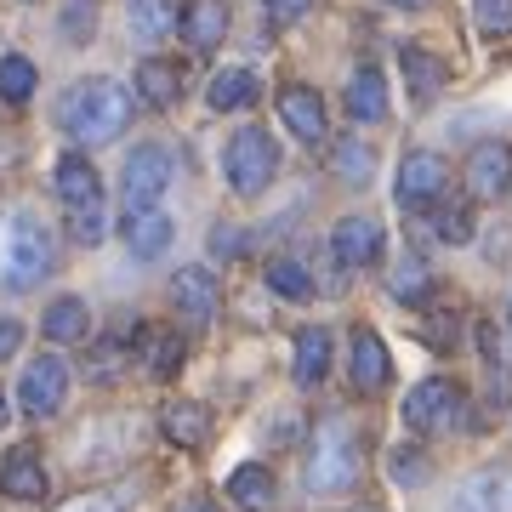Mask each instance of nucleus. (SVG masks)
<instances>
[{
    "label": "nucleus",
    "mask_w": 512,
    "mask_h": 512,
    "mask_svg": "<svg viewBox=\"0 0 512 512\" xmlns=\"http://www.w3.org/2000/svg\"><path fill=\"white\" fill-rule=\"evenodd\" d=\"M444 188H450V160H444V154H433V148H416V154H404V160H399L393 200H399L404 211H427V205H439Z\"/></svg>",
    "instance_id": "7"
},
{
    "label": "nucleus",
    "mask_w": 512,
    "mask_h": 512,
    "mask_svg": "<svg viewBox=\"0 0 512 512\" xmlns=\"http://www.w3.org/2000/svg\"><path fill=\"white\" fill-rule=\"evenodd\" d=\"M348 376H353L359 393H382V387L393 382V359H387L382 336H376L370 325H359L348 336Z\"/></svg>",
    "instance_id": "13"
},
{
    "label": "nucleus",
    "mask_w": 512,
    "mask_h": 512,
    "mask_svg": "<svg viewBox=\"0 0 512 512\" xmlns=\"http://www.w3.org/2000/svg\"><path fill=\"white\" fill-rule=\"evenodd\" d=\"M330 251L342 268H376L382 262V222L376 217H342L330 228Z\"/></svg>",
    "instance_id": "12"
},
{
    "label": "nucleus",
    "mask_w": 512,
    "mask_h": 512,
    "mask_svg": "<svg viewBox=\"0 0 512 512\" xmlns=\"http://www.w3.org/2000/svg\"><path fill=\"white\" fill-rule=\"evenodd\" d=\"M205 251H211V262H239V256L251 251V234L234 228V222H217V228L205 234Z\"/></svg>",
    "instance_id": "34"
},
{
    "label": "nucleus",
    "mask_w": 512,
    "mask_h": 512,
    "mask_svg": "<svg viewBox=\"0 0 512 512\" xmlns=\"http://www.w3.org/2000/svg\"><path fill=\"white\" fill-rule=\"evenodd\" d=\"M35 86H40V69L29 57H18V52L0 57V97H6V103H29Z\"/></svg>",
    "instance_id": "32"
},
{
    "label": "nucleus",
    "mask_w": 512,
    "mask_h": 512,
    "mask_svg": "<svg viewBox=\"0 0 512 512\" xmlns=\"http://www.w3.org/2000/svg\"><path fill=\"white\" fill-rule=\"evenodd\" d=\"M228 495H234L245 512H268L274 507V473H268L262 461H245V467L228 473Z\"/></svg>",
    "instance_id": "28"
},
{
    "label": "nucleus",
    "mask_w": 512,
    "mask_h": 512,
    "mask_svg": "<svg viewBox=\"0 0 512 512\" xmlns=\"http://www.w3.org/2000/svg\"><path fill=\"white\" fill-rule=\"evenodd\" d=\"M228 35V0H188L183 6V40L194 52H211Z\"/></svg>",
    "instance_id": "22"
},
{
    "label": "nucleus",
    "mask_w": 512,
    "mask_h": 512,
    "mask_svg": "<svg viewBox=\"0 0 512 512\" xmlns=\"http://www.w3.org/2000/svg\"><path fill=\"white\" fill-rule=\"evenodd\" d=\"M262 285H268L274 296H285V302H308L313 296V274L302 268V262H291V256H268Z\"/></svg>",
    "instance_id": "29"
},
{
    "label": "nucleus",
    "mask_w": 512,
    "mask_h": 512,
    "mask_svg": "<svg viewBox=\"0 0 512 512\" xmlns=\"http://www.w3.org/2000/svg\"><path fill=\"white\" fill-rule=\"evenodd\" d=\"M52 268H57L52 228L40 217H29V211H12L0 222V285L6 291H35Z\"/></svg>",
    "instance_id": "3"
},
{
    "label": "nucleus",
    "mask_w": 512,
    "mask_h": 512,
    "mask_svg": "<svg viewBox=\"0 0 512 512\" xmlns=\"http://www.w3.org/2000/svg\"><path fill=\"white\" fill-rule=\"evenodd\" d=\"M18 348H23V325H18V319H6V313H0V359H12Z\"/></svg>",
    "instance_id": "40"
},
{
    "label": "nucleus",
    "mask_w": 512,
    "mask_h": 512,
    "mask_svg": "<svg viewBox=\"0 0 512 512\" xmlns=\"http://www.w3.org/2000/svg\"><path fill=\"white\" fill-rule=\"evenodd\" d=\"M120 359H126V336H103V342L92 348L86 376H92V382H114V376H120Z\"/></svg>",
    "instance_id": "36"
},
{
    "label": "nucleus",
    "mask_w": 512,
    "mask_h": 512,
    "mask_svg": "<svg viewBox=\"0 0 512 512\" xmlns=\"http://www.w3.org/2000/svg\"><path fill=\"white\" fill-rule=\"evenodd\" d=\"M330 177L348 183V188H365L376 177V148L365 137H342V143L330 148Z\"/></svg>",
    "instance_id": "27"
},
{
    "label": "nucleus",
    "mask_w": 512,
    "mask_h": 512,
    "mask_svg": "<svg viewBox=\"0 0 512 512\" xmlns=\"http://www.w3.org/2000/svg\"><path fill=\"white\" fill-rule=\"evenodd\" d=\"M507 330H512V296H507Z\"/></svg>",
    "instance_id": "44"
},
{
    "label": "nucleus",
    "mask_w": 512,
    "mask_h": 512,
    "mask_svg": "<svg viewBox=\"0 0 512 512\" xmlns=\"http://www.w3.org/2000/svg\"><path fill=\"white\" fill-rule=\"evenodd\" d=\"M40 330H46V342H86V336H92V308H86V296H57L52 308L40 313Z\"/></svg>",
    "instance_id": "25"
},
{
    "label": "nucleus",
    "mask_w": 512,
    "mask_h": 512,
    "mask_svg": "<svg viewBox=\"0 0 512 512\" xmlns=\"http://www.w3.org/2000/svg\"><path fill=\"white\" fill-rule=\"evenodd\" d=\"M512 188V143H478L467 154V194L473 200H501Z\"/></svg>",
    "instance_id": "14"
},
{
    "label": "nucleus",
    "mask_w": 512,
    "mask_h": 512,
    "mask_svg": "<svg viewBox=\"0 0 512 512\" xmlns=\"http://www.w3.org/2000/svg\"><path fill=\"white\" fill-rule=\"evenodd\" d=\"M399 69H404V86H410V97L416 103H433V97L444 92V80H450V69H444V57H433L427 46H399Z\"/></svg>",
    "instance_id": "19"
},
{
    "label": "nucleus",
    "mask_w": 512,
    "mask_h": 512,
    "mask_svg": "<svg viewBox=\"0 0 512 512\" xmlns=\"http://www.w3.org/2000/svg\"><path fill=\"white\" fill-rule=\"evenodd\" d=\"M256 97H262V86H256L251 69H222V74H211V86H205V103H211L217 114L251 109Z\"/></svg>",
    "instance_id": "26"
},
{
    "label": "nucleus",
    "mask_w": 512,
    "mask_h": 512,
    "mask_svg": "<svg viewBox=\"0 0 512 512\" xmlns=\"http://www.w3.org/2000/svg\"><path fill=\"white\" fill-rule=\"evenodd\" d=\"M308 12H313V0H262V18L268 23H296Z\"/></svg>",
    "instance_id": "39"
},
{
    "label": "nucleus",
    "mask_w": 512,
    "mask_h": 512,
    "mask_svg": "<svg viewBox=\"0 0 512 512\" xmlns=\"http://www.w3.org/2000/svg\"><path fill=\"white\" fill-rule=\"evenodd\" d=\"M171 512H222V507L211 501V495H188V501H177Z\"/></svg>",
    "instance_id": "41"
},
{
    "label": "nucleus",
    "mask_w": 512,
    "mask_h": 512,
    "mask_svg": "<svg viewBox=\"0 0 512 512\" xmlns=\"http://www.w3.org/2000/svg\"><path fill=\"white\" fill-rule=\"evenodd\" d=\"M387 473H393V484H404V490H416V484H427V456H421L416 444H399L393 456H387Z\"/></svg>",
    "instance_id": "33"
},
{
    "label": "nucleus",
    "mask_w": 512,
    "mask_h": 512,
    "mask_svg": "<svg viewBox=\"0 0 512 512\" xmlns=\"http://www.w3.org/2000/svg\"><path fill=\"white\" fill-rule=\"evenodd\" d=\"M137 348L148 359V376H177L183 370V336L177 330H143Z\"/></svg>",
    "instance_id": "30"
},
{
    "label": "nucleus",
    "mask_w": 512,
    "mask_h": 512,
    "mask_svg": "<svg viewBox=\"0 0 512 512\" xmlns=\"http://www.w3.org/2000/svg\"><path fill=\"white\" fill-rule=\"evenodd\" d=\"M18 404L29 410L35 421H52L63 404H69V365L63 359H35V365L23 370V382H18Z\"/></svg>",
    "instance_id": "8"
},
{
    "label": "nucleus",
    "mask_w": 512,
    "mask_h": 512,
    "mask_svg": "<svg viewBox=\"0 0 512 512\" xmlns=\"http://www.w3.org/2000/svg\"><path fill=\"white\" fill-rule=\"evenodd\" d=\"M183 23V6L177 0H126V29H131V40H165L171 29Z\"/></svg>",
    "instance_id": "24"
},
{
    "label": "nucleus",
    "mask_w": 512,
    "mask_h": 512,
    "mask_svg": "<svg viewBox=\"0 0 512 512\" xmlns=\"http://www.w3.org/2000/svg\"><path fill=\"white\" fill-rule=\"evenodd\" d=\"M6 416H12V404H6V393H0V427H6Z\"/></svg>",
    "instance_id": "43"
},
{
    "label": "nucleus",
    "mask_w": 512,
    "mask_h": 512,
    "mask_svg": "<svg viewBox=\"0 0 512 512\" xmlns=\"http://www.w3.org/2000/svg\"><path fill=\"white\" fill-rule=\"evenodd\" d=\"M222 177L234 188L239 200H256L268 194V183L279 177V143L268 126H239L222 148Z\"/></svg>",
    "instance_id": "4"
},
{
    "label": "nucleus",
    "mask_w": 512,
    "mask_h": 512,
    "mask_svg": "<svg viewBox=\"0 0 512 512\" xmlns=\"http://www.w3.org/2000/svg\"><path fill=\"white\" fill-rule=\"evenodd\" d=\"M450 512H512V467L461 478V490L450 495Z\"/></svg>",
    "instance_id": "16"
},
{
    "label": "nucleus",
    "mask_w": 512,
    "mask_h": 512,
    "mask_svg": "<svg viewBox=\"0 0 512 512\" xmlns=\"http://www.w3.org/2000/svg\"><path fill=\"white\" fill-rule=\"evenodd\" d=\"M399 416L410 433H456L461 421H467V387L450 382V376H427L404 393Z\"/></svg>",
    "instance_id": "5"
},
{
    "label": "nucleus",
    "mask_w": 512,
    "mask_h": 512,
    "mask_svg": "<svg viewBox=\"0 0 512 512\" xmlns=\"http://www.w3.org/2000/svg\"><path fill=\"white\" fill-rule=\"evenodd\" d=\"M387 291L399 296V302H427L433 296V268L421 256H404V262L387 268Z\"/></svg>",
    "instance_id": "31"
},
{
    "label": "nucleus",
    "mask_w": 512,
    "mask_h": 512,
    "mask_svg": "<svg viewBox=\"0 0 512 512\" xmlns=\"http://www.w3.org/2000/svg\"><path fill=\"white\" fill-rule=\"evenodd\" d=\"M365 473V439L348 416H325L313 427L308 444V490L313 495H342Z\"/></svg>",
    "instance_id": "2"
},
{
    "label": "nucleus",
    "mask_w": 512,
    "mask_h": 512,
    "mask_svg": "<svg viewBox=\"0 0 512 512\" xmlns=\"http://www.w3.org/2000/svg\"><path fill=\"white\" fill-rule=\"evenodd\" d=\"M330 353H336V342H330L325 325H302V330H296V359H291L296 387H319V382H325Z\"/></svg>",
    "instance_id": "20"
},
{
    "label": "nucleus",
    "mask_w": 512,
    "mask_h": 512,
    "mask_svg": "<svg viewBox=\"0 0 512 512\" xmlns=\"http://www.w3.org/2000/svg\"><path fill=\"white\" fill-rule=\"evenodd\" d=\"M353 512H382V507H353Z\"/></svg>",
    "instance_id": "45"
},
{
    "label": "nucleus",
    "mask_w": 512,
    "mask_h": 512,
    "mask_svg": "<svg viewBox=\"0 0 512 512\" xmlns=\"http://www.w3.org/2000/svg\"><path fill=\"white\" fill-rule=\"evenodd\" d=\"M433 234H439L444 245H467V239H473V211H467V205H439V211H433Z\"/></svg>",
    "instance_id": "35"
},
{
    "label": "nucleus",
    "mask_w": 512,
    "mask_h": 512,
    "mask_svg": "<svg viewBox=\"0 0 512 512\" xmlns=\"http://www.w3.org/2000/svg\"><path fill=\"white\" fill-rule=\"evenodd\" d=\"M473 23L484 35H512V0H473Z\"/></svg>",
    "instance_id": "38"
},
{
    "label": "nucleus",
    "mask_w": 512,
    "mask_h": 512,
    "mask_svg": "<svg viewBox=\"0 0 512 512\" xmlns=\"http://www.w3.org/2000/svg\"><path fill=\"white\" fill-rule=\"evenodd\" d=\"M52 194L69 211H86V205H103V177H97V165L86 160V148H74L63 160L52 165Z\"/></svg>",
    "instance_id": "10"
},
{
    "label": "nucleus",
    "mask_w": 512,
    "mask_h": 512,
    "mask_svg": "<svg viewBox=\"0 0 512 512\" xmlns=\"http://www.w3.org/2000/svg\"><path fill=\"white\" fill-rule=\"evenodd\" d=\"M387 6H404V12H421V6H427V0H387Z\"/></svg>",
    "instance_id": "42"
},
{
    "label": "nucleus",
    "mask_w": 512,
    "mask_h": 512,
    "mask_svg": "<svg viewBox=\"0 0 512 512\" xmlns=\"http://www.w3.org/2000/svg\"><path fill=\"white\" fill-rule=\"evenodd\" d=\"M279 120H285V131H291V137H302V143L308 148H319L330 137V114H325V97L313 92V86H302V80H296V86H285V92H279Z\"/></svg>",
    "instance_id": "9"
},
{
    "label": "nucleus",
    "mask_w": 512,
    "mask_h": 512,
    "mask_svg": "<svg viewBox=\"0 0 512 512\" xmlns=\"http://www.w3.org/2000/svg\"><path fill=\"white\" fill-rule=\"evenodd\" d=\"M131 86H137V97H143L148 109H177V97H183V74H177V63H165V57H143Z\"/></svg>",
    "instance_id": "23"
},
{
    "label": "nucleus",
    "mask_w": 512,
    "mask_h": 512,
    "mask_svg": "<svg viewBox=\"0 0 512 512\" xmlns=\"http://www.w3.org/2000/svg\"><path fill=\"white\" fill-rule=\"evenodd\" d=\"M160 433L177 444V450H200V444L211 439V410L194 404V399H171L160 410Z\"/></svg>",
    "instance_id": "18"
},
{
    "label": "nucleus",
    "mask_w": 512,
    "mask_h": 512,
    "mask_svg": "<svg viewBox=\"0 0 512 512\" xmlns=\"http://www.w3.org/2000/svg\"><path fill=\"white\" fill-rule=\"evenodd\" d=\"M342 109H348L353 126H382L387 120V80L382 69H370V63H359V69L348 74V92H342Z\"/></svg>",
    "instance_id": "15"
},
{
    "label": "nucleus",
    "mask_w": 512,
    "mask_h": 512,
    "mask_svg": "<svg viewBox=\"0 0 512 512\" xmlns=\"http://www.w3.org/2000/svg\"><path fill=\"white\" fill-rule=\"evenodd\" d=\"M69 234L92 251V245H103V234H109V217H103V205H86V211H69Z\"/></svg>",
    "instance_id": "37"
},
{
    "label": "nucleus",
    "mask_w": 512,
    "mask_h": 512,
    "mask_svg": "<svg viewBox=\"0 0 512 512\" xmlns=\"http://www.w3.org/2000/svg\"><path fill=\"white\" fill-rule=\"evenodd\" d=\"M57 126L69 131L80 148H103L131 126V92L109 74H86L57 97Z\"/></svg>",
    "instance_id": "1"
},
{
    "label": "nucleus",
    "mask_w": 512,
    "mask_h": 512,
    "mask_svg": "<svg viewBox=\"0 0 512 512\" xmlns=\"http://www.w3.org/2000/svg\"><path fill=\"white\" fill-rule=\"evenodd\" d=\"M171 234H177V222L165 217V211H137V217L120 222V239H126V251H131V256H143V262L165 256Z\"/></svg>",
    "instance_id": "21"
},
{
    "label": "nucleus",
    "mask_w": 512,
    "mask_h": 512,
    "mask_svg": "<svg viewBox=\"0 0 512 512\" xmlns=\"http://www.w3.org/2000/svg\"><path fill=\"white\" fill-rule=\"evenodd\" d=\"M46 490H52V478H46L40 456L29 444H18L6 456V467H0V495H12V501H46Z\"/></svg>",
    "instance_id": "17"
},
{
    "label": "nucleus",
    "mask_w": 512,
    "mask_h": 512,
    "mask_svg": "<svg viewBox=\"0 0 512 512\" xmlns=\"http://www.w3.org/2000/svg\"><path fill=\"white\" fill-rule=\"evenodd\" d=\"M171 177H177L171 148H160V143L131 148V154H126V171H120V200H126V217H137V211H160Z\"/></svg>",
    "instance_id": "6"
},
{
    "label": "nucleus",
    "mask_w": 512,
    "mask_h": 512,
    "mask_svg": "<svg viewBox=\"0 0 512 512\" xmlns=\"http://www.w3.org/2000/svg\"><path fill=\"white\" fill-rule=\"evenodd\" d=\"M171 308L183 313L188 325H211L222 308V285L211 268H183V274L171 279Z\"/></svg>",
    "instance_id": "11"
}]
</instances>
